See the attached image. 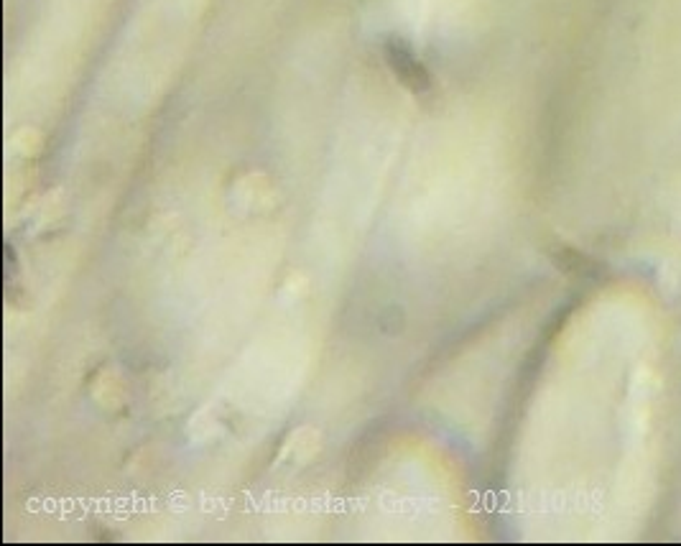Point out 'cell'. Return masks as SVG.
Returning a JSON list of instances; mask_svg holds the SVG:
<instances>
[{
  "label": "cell",
  "mask_w": 681,
  "mask_h": 546,
  "mask_svg": "<svg viewBox=\"0 0 681 546\" xmlns=\"http://www.w3.org/2000/svg\"><path fill=\"white\" fill-rule=\"evenodd\" d=\"M386 57L388 64L393 67V72L398 74V80L409 87V90L424 92L426 87H429V74H426V69L416 62V57L406 49V46L393 41V44H388Z\"/></svg>",
  "instance_id": "1"
}]
</instances>
